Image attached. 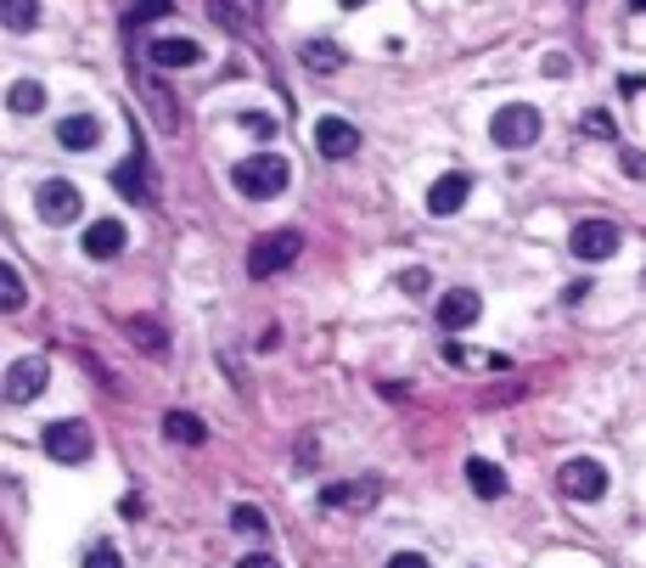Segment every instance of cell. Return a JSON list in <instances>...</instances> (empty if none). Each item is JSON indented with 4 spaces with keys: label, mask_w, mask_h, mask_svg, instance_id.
<instances>
[{
    "label": "cell",
    "mask_w": 646,
    "mask_h": 568,
    "mask_svg": "<svg viewBox=\"0 0 646 568\" xmlns=\"http://www.w3.org/2000/svg\"><path fill=\"white\" fill-rule=\"evenodd\" d=\"M568 68H573V63H568V57H545V74H552V79H563V74H568Z\"/></svg>",
    "instance_id": "34"
},
{
    "label": "cell",
    "mask_w": 646,
    "mask_h": 568,
    "mask_svg": "<svg viewBox=\"0 0 646 568\" xmlns=\"http://www.w3.org/2000/svg\"><path fill=\"white\" fill-rule=\"evenodd\" d=\"M124 236H130V231H124L119 220H90V225H85V254H90V259H119V254H124Z\"/></svg>",
    "instance_id": "13"
},
{
    "label": "cell",
    "mask_w": 646,
    "mask_h": 568,
    "mask_svg": "<svg viewBox=\"0 0 646 568\" xmlns=\"http://www.w3.org/2000/svg\"><path fill=\"white\" fill-rule=\"evenodd\" d=\"M113 192L130 198V203H153V186H146V158H141V153L113 169Z\"/></svg>",
    "instance_id": "14"
},
{
    "label": "cell",
    "mask_w": 646,
    "mask_h": 568,
    "mask_svg": "<svg viewBox=\"0 0 646 568\" xmlns=\"http://www.w3.org/2000/svg\"><path fill=\"white\" fill-rule=\"evenodd\" d=\"M304 68H315V74H332V68H343V52L332 40H310L304 45Z\"/></svg>",
    "instance_id": "22"
},
{
    "label": "cell",
    "mask_w": 646,
    "mask_h": 568,
    "mask_svg": "<svg viewBox=\"0 0 646 568\" xmlns=\"http://www.w3.org/2000/svg\"><path fill=\"white\" fill-rule=\"evenodd\" d=\"M236 568H281V563H276V557H270V552H254V557H242V563H236Z\"/></svg>",
    "instance_id": "33"
},
{
    "label": "cell",
    "mask_w": 646,
    "mask_h": 568,
    "mask_svg": "<svg viewBox=\"0 0 646 568\" xmlns=\"http://www.w3.org/2000/svg\"><path fill=\"white\" fill-rule=\"evenodd\" d=\"M400 288H405V293H427V288H433V276H427L422 265H405V270H400Z\"/></svg>",
    "instance_id": "28"
},
{
    "label": "cell",
    "mask_w": 646,
    "mask_h": 568,
    "mask_svg": "<svg viewBox=\"0 0 646 568\" xmlns=\"http://www.w3.org/2000/svg\"><path fill=\"white\" fill-rule=\"evenodd\" d=\"M40 450L52 461H63V467H79V461L96 456V434H90V422L68 416V422H52V428L40 434Z\"/></svg>",
    "instance_id": "4"
},
{
    "label": "cell",
    "mask_w": 646,
    "mask_h": 568,
    "mask_svg": "<svg viewBox=\"0 0 646 568\" xmlns=\"http://www.w3.org/2000/svg\"><path fill=\"white\" fill-rule=\"evenodd\" d=\"M467 485H472V495H483V501H501V495H506V472L494 467V461H483V456H472V461H467Z\"/></svg>",
    "instance_id": "16"
},
{
    "label": "cell",
    "mask_w": 646,
    "mask_h": 568,
    "mask_svg": "<svg viewBox=\"0 0 646 568\" xmlns=\"http://www.w3.org/2000/svg\"><path fill=\"white\" fill-rule=\"evenodd\" d=\"M0 23L12 34H29L40 23V0H0Z\"/></svg>",
    "instance_id": "20"
},
{
    "label": "cell",
    "mask_w": 646,
    "mask_h": 568,
    "mask_svg": "<svg viewBox=\"0 0 646 568\" xmlns=\"http://www.w3.org/2000/svg\"><path fill=\"white\" fill-rule=\"evenodd\" d=\"M242 130H254L259 141H270V135H276V119H265V113H242Z\"/></svg>",
    "instance_id": "30"
},
{
    "label": "cell",
    "mask_w": 646,
    "mask_h": 568,
    "mask_svg": "<svg viewBox=\"0 0 646 568\" xmlns=\"http://www.w3.org/2000/svg\"><path fill=\"white\" fill-rule=\"evenodd\" d=\"M573 7H579V0H573Z\"/></svg>",
    "instance_id": "39"
},
{
    "label": "cell",
    "mask_w": 646,
    "mask_h": 568,
    "mask_svg": "<svg viewBox=\"0 0 646 568\" xmlns=\"http://www.w3.org/2000/svg\"><path fill=\"white\" fill-rule=\"evenodd\" d=\"M287 180H292V164L281 153H254V158H242L231 169V186L247 198V203H270L287 192Z\"/></svg>",
    "instance_id": "1"
},
{
    "label": "cell",
    "mask_w": 646,
    "mask_h": 568,
    "mask_svg": "<svg viewBox=\"0 0 646 568\" xmlns=\"http://www.w3.org/2000/svg\"><path fill=\"white\" fill-rule=\"evenodd\" d=\"M119 512H124V517H141L146 506H141V495H124V501H119Z\"/></svg>",
    "instance_id": "36"
},
{
    "label": "cell",
    "mask_w": 646,
    "mask_h": 568,
    "mask_svg": "<svg viewBox=\"0 0 646 568\" xmlns=\"http://www.w3.org/2000/svg\"><path fill=\"white\" fill-rule=\"evenodd\" d=\"M124 333H130V344H141V349H153V355H164V326H153V321H130L124 326Z\"/></svg>",
    "instance_id": "23"
},
{
    "label": "cell",
    "mask_w": 646,
    "mask_h": 568,
    "mask_svg": "<svg viewBox=\"0 0 646 568\" xmlns=\"http://www.w3.org/2000/svg\"><path fill=\"white\" fill-rule=\"evenodd\" d=\"M57 141L68 153H90L96 141H102V119H90V113H74V119H63L57 124Z\"/></svg>",
    "instance_id": "15"
},
{
    "label": "cell",
    "mask_w": 646,
    "mask_h": 568,
    "mask_svg": "<svg viewBox=\"0 0 646 568\" xmlns=\"http://www.w3.org/2000/svg\"><path fill=\"white\" fill-rule=\"evenodd\" d=\"M7 108H12V113H23V119H29V113H40V108H45V85H40V79H18V85L7 90Z\"/></svg>",
    "instance_id": "19"
},
{
    "label": "cell",
    "mask_w": 646,
    "mask_h": 568,
    "mask_svg": "<svg viewBox=\"0 0 646 568\" xmlns=\"http://www.w3.org/2000/svg\"><path fill=\"white\" fill-rule=\"evenodd\" d=\"M34 209H40L45 225H74V220L85 214V198H79L74 180H45L40 198H34Z\"/></svg>",
    "instance_id": "8"
},
{
    "label": "cell",
    "mask_w": 646,
    "mask_h": 568,
    "mask_svg": "<svg viewBox=\"0 0 646 568\" xmlns=\"http://www.w3.org/2000/svg\"><path fill=\"white\" fill-rule=\"evenodd\" d=\"M388 568H433V563H427L422 552H393V557H388Z\"/></svg>",
    "instance_id": "32"
},
{
    "label": "cell",
    "mask_w": 646,
    "mask_h": 568,
    "mask_svg": "<svg viewBox=\"0 0 646 568\" xmlns=\"http://www.w3.org/2000/svg\"><path fill=\"white\" fill-rule=\"evenodd\" d=\"M619 90H624V97H635V90H646V79H641V74H624V79H619Z\"/></svg>",
    "instance_id": "35"
},
{
    "label": "cell",
    "mask_w": 646,
    "mask_h": 568,
    "mask_svg": "<svg viewBox=\"0 0 646 568\" xmlns=\"http://www.w3.org/2000/svg\"><path fill=\"white\" fill-rule=\"evenodd\" d=\"M337 7H349V12H355V7H366V0H337Z\"/></svg>",
    "instance_id": "38"
},
{
    "label": "cell",
    "mask_w": 646,
    "mask_h": 568,
    "mask_svg": "<svg viewBox=\"0 0 646 568\" xmlns=\"http://www.w3.org/2000/svg\"><path fill=\"white\" fill-rule=\"evenodd\" d=\"M619 164H624V175H630V180H646V153H635V147H630Z\"/></svg>",
    "instance_id": "31"
},
{
    "label": "cell",
    "mask_w": 646,
    "mask_h": 568,
    "mask_svg": "<svg viewBox=\"0 0 646 568\" xmlns=\"http://www.w3.org/2000/svg\"><path fill=\"white\" fill-rule=\"evenodd\" d=\"M467 198H472V175L450 169V175H438V180L427 186V214H456Z\"/></svg>",
    "instance_id": "12"
},
{
    "label": "cell",
    "mask_w": 646,
    "mask_h": 568,
    "mask_svg": "<svg viewBox=\"0 0 646 568\" xmlns=\"http://www.w3.org/2000/svg\"><path fill=\"white\" fill-rule=\"evenodd\" d=\"M624 7H630V12H646V0H624Z\"/></svg>",
    "instance_id": "37"
},
{
    "label": "cell",
    "mask_w": 646,
    "mask_h": 568,
    "mask_svg": "<svg viewBox=\"0 0 646 568\" xmlns=\"http://www.w3.org/2000/svg\"><path fill=\"white\" fill-rule=\"evenodd\" d=\"M619 243H624V231H619L613 220H579V225L568 231V254H573V259H584V265L613 259V254H619Z\"/></svg>",
    "instance_id": "5"
},
{
    "label": "cell",
    "mask_w": 646,
    "mask_h": 568,
    "mask_svg": "<svg viewBox=\"0 0 646 568\" xmlns=\"http://www.w3.org/2000/svg\"><path fill=\"white\" fill-rule=\"evenodd\" d=\"M0 304L23 310V276H18V265H0Z\"/></svg>",
    "instance_id": "24"
},
{
    "label": "cell",
    "mask_w": 646,
    "mask_h": 568,
    "mask_svg": "<svg viewBox=\"0 0 646 568\" xmlns=\"http://www.w3.org/2000/svg\"><path fill=\"white\" fill-rule=\"evenodd\" d=\"M489 135H494V147L523 153V147H534V141L545 135V119H539V108H528V102H512V108H501V113L489 119Z\"/></svg>",
    "instance_id": "3"
},
{
    "label": "cell",
    "mask_w": 646,
    "mask_h": 568,
    "mask_svg": "<svg viewBox=\"0 0 646 568\" xmlns=\"http://www.w3.org/2000/svg\"><path fill=\"white\" fill-rule=\"evenodd\" d=\"M557 490H563L568 501H602V495H608V467L590 461V456H573V461H563V472H557Z\"/></svg>",
    "instance_id": "7"
},
{
    "label": "cell",
    "mask_w": 646,
    "mask_h": 568,
    "mask_svg": "<svg viewBox=\"0 0 646 568\" xmlns=\"http://www.w3.org/2000/svg\"><path fill=\"white\" fill-rule=\"evenodd\" d=\"M315 153H321V158H332V164L355 158V153H360V130H355L349 119H337V113L315 119Z\"/></svg>",
    "instance_id": "9"
},
{
    "label": "cell",
    "mask_w": 646,
    "mask_h": 568,
    "mask_svg": "<svg viewBox=\"0 0 646 568\" xmlns=\"http://www.w3.org/2000/svg\"><path fill=\"white\" fill-rule=\"evenodd\" d=\"M146 63H153V68H197V63H203V45H197V40H186V34H169V40H153V45H146Z\"/></svg>",
    "instance_id": "10"
},
{
    "label": "cell",
    "mask_w": 646,
    "mask_h": 568,
    "mask_svg": "<svg viewBox=\"0 0 646 568\" xmlns=\"http://www.w3.org/2000/svg\"><path fill=\"white\" fill-rule=\"evenodd\" d=\"M231 530L247 535V541H270V524H265L259 506H236V512H231Z\"/></svg>",
    "instance_id": "21"
},
{
    "label": "cell",
    "mask_w": 646,
    "mask_h": 568,
    "mask_svg": "<svg viewBox=\"0 0 646 568\" xmlns=\"http://www.w3.org/2000/svg\"><path fill=\"white\" fill-rule=\"evenodd\" d=\"M164 439H169V445H203L209 428H203L191 411H169V416H164Z\"/></svg>",
    "instance_id": "18"
},
{
    "label": "cell",
    "mask_w": 646,
    "mask_h": 568,
    "mask_svg": "<svg viewBox=\"0 0 646 568\" xmlns=\"http://www.w3.org/2000/svg\"><path fill=\"white\" fill-rule=\"evenodd\" d=\"M175 12V0H141V7L130 12V29H141V23H158V18H169Z\"/></svg>",
    "instance_id": "25"
},
{
    "label": "cell",
    "mask_w": 646,
    "mask_h": 568,
    "mask_svg": "<svg viewBox=\"0 0 646 568\" xmlns=\"http://www.w3.org/2000/svg\"><path fill=\"white\" fill-rule=\"evenodd\" d=\"M298 254H304V236H298L292 225H281V231H265L259 243L247 248V276L270 281V276L292 270V265H298Z\"/></svg>",
    "instance_id": "2"
},
{
    "label": "cell",
    "mask_w": 646,
    "mask_h": 568,
    "mask_svg": "<svg viewBox=\"0 0 646 568\" xmlns=\"http://www.w3.org/2000/svg\"><path fill=\"white\" fill-rule=\"evenodd\" d=\"M85 568H124V557H119L108 541H90V552H85Z\"/></svg>",
    "instance_id": "26"
},
{
    "label": "cell",
    "mask_w": 646,
    "mask_h": 568,
    "mask_svg": "<svg viewBox=\"0 0 646 568\" xmlns=\"http://www.w3.org/2000/svg\"><path fill=\"white\" fill-rule=\"evenodd\" d=\"M438 360H450V366H483V355H467V349H461V344H450V338H444Z\"/></svg>",
    "instance_id": "29"
},
{
    "label": "cell",
    "mask_w": 646,
    "mask_h": 568,
    "mask_svg": "<svg viewBox=\"0 0 646 568\" xmlns=\"http://www.w3.org/2000/svg\"><path fill=\"white\" fill-rule=\"evenodd\" d=\"M584 130H590L595 141H613V135H619V130H613V119H608L602 108H590V113H584Z\"/></svg>",
    "instance_id": "27"
},
{
    "label": "cell",
    "mask_w": 646,
    "mask_h": 568,
    "mask_svg": "<svg viewBox=\"0 0 646 568\" xmlns=\"http://www.w3.org/2000/svg\"><path fill=\"white\" fill-rule=\"evenodd\" d=\"M45 383H52V366H45L40 355H18V360L7 366L0 400H7V405H29V400H40V394H45Z\"/></svg>",
    "instance_id": "6"
},
{
    "label": "cell",
    "mask_w": 646,
    "mask_h": 568,
    "mask_svg": "<svg viewBox=\"0 0 646 568\" xmlns=\"http://www.w3.org/2000/svg\"><path fill=\"white\" fill-rule=\"evenodd\" d=\"M478 315H483V299L472 288H450L438 299V326H444V333H467Z\"/></svg>",
    "instance_id": "11"
},
{
    "label": "cell",
    "mask_w": 646,
    "mask_h": 568,
    "mask_svg": "<svg viewBox=\"0 0 646 568\" xmlns=\"http://www.w3.org/2000/svg\"><path fill=\"white\" fill-rule=\"evenodd\" d=\"M321 501H326V506H337V512H366V506L377 501V479H360V485H332Z\"/></svg>",
    "instance_id": "17"
}]
</instances>
